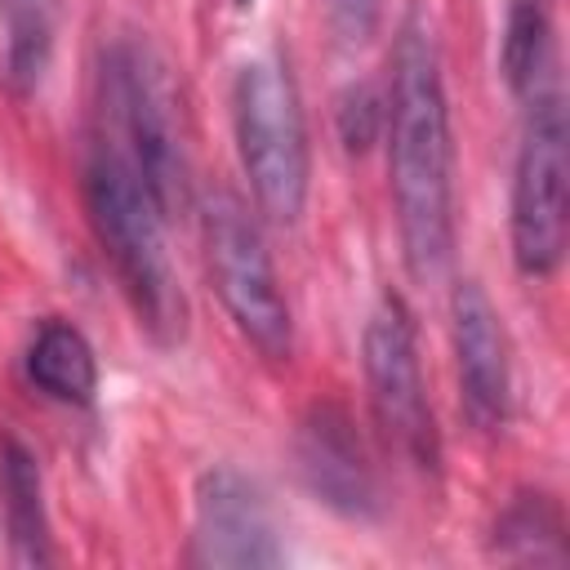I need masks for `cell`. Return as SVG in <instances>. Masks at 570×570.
I'll return each instance as SVG.
<instances>
[{"mask_svg": "<svg viewBox=\"0 0 570 570\" xmlns=\"http://www.w3.org/2000/svg\"><path fill=\"white\" fill-rule=\"evenodd\" d=\"M387 187L405 267L436 281L454 254V134L441 53L423 22H405L387 76Z\"/></svg>", "mask_w": 570, "mask_h": 570, "instance_id": "1", "label": "cell"}, {"mask_svg": "<svg viewBox=\"0 0 570 570\" xmlns=\"http://www.w3.org/2000/svg\"><path fill=\"white\" fill-rule=\"evenodd\" d=\"M80 191L89 227L138 316V325L156 343H178L187 330V298L178 289L169 249H165V209L151 196L147 178L134 169V160L89 129L85 165H80Z\"/></svg>", "mask_w": 570, "mask_h": 570, "instance_id": "2", "label": "cell"}, {"mask_svg": "<svg viewBox=\"0 0 570 570\" xmlns=\"http://www.w3.org/2000/svg\"><path fill=\"white\" fill-rule=\"evenodd\" d=\"M94 134H102L134 160V169L147 178L165 214L183 205L187 151L178 134V102H174L169 71L147 40L120 36L102 49Z\"/></svg>", "mask_w": 570, "mask_h": 570, "instance_id": "3", "label": "cell"}, {"mask_svg": "<svg viewBox=\"0 0 570 570\" xmlns=\"http://www.w3.org/2000/svg\"><path fill=\"white\" fill-rule=\"evenodd\" d=\"M232 129L254 205L272 223H298L312 187V147L298 85L281 58H249L236 67Z\"/></svg>", "mask_w": 570, "mask_h": 570, "instance_id": "4", "label": "cell"}, {"mask_svg": "<svg viewBox=\"0 0 570 570\" xmlns=\"http://www.w3.org/2000/svg\"><path fill=\"white\" fill-rule=\"evenodd\" d=\"M200 236H205L209 281L240 338L267 361H289L294 316L276 281L263 227L254 223L245 200H236L232 191H214L200 209Z\"/></svg>", "mask_w": 570, "mask_h": 570, "instance_id": "5", "label": "cell"}, {"mask_svg": "<svg viewBox=\"0 0 570 570\" xmlns=\"http://www.w3.org/2000/svg\"><path fill=\"white\" fill-rule=\"evenodd\" d=\"M570 134H566V107L561 94H543L525 102V129L517 147V169H512V263L521 276L543 281L561 267L566 258V236H570Z\"/></svg>", "mask_w": 570, "mask_h": 570, "instance_id": "6", "label": "cell"}, {"mask_svg": "<svg viewBox=\"0 0 570 570\" xmlns=\"http://www.w3.org/2000/svg\"><path fill=\"white\" fill-rule=\"evenodd\" d=\"M361 370H365L370 414L387 436V445L419 472H436L441 432H436V414H432L423 365H419L414 316L396 294H383L365 321Z\"/></svg>", "mask_w": 570, "mask_h": 570, "instance_id": "7", "label": "cell"}, {"mask_svg": "<svg viewBox=\"0 0 570 570\" xmlns=\"http://www.w3.org/2000/svg\"><path fill=\"white\" fill-rule=\"evenodd\" d=\"M191 566H236V570H258V566H281L285 548L276 539V517L254 476L240 468H205L196 476L191 494Z\"/></svg>", "mask_w": 570, "mask_h": 570, "instance_id": "8", "label": "cell"}, {"mask_svg": "<svg viewBox=\"0 0 570 570\" xmlns=\"http://www.w3.org/2000/svg\"><path fill=\"white\" fill-rule=\"evenodd\" d=\"M450 334L459 370V405L468 423L485 436L503 432L512 419V356L503 316L481 289V281H459L450 294Z\"/></svg>", "mask_w": 570, "mask_h": 570, "instance_id": "9", "label": "cell"}, {"mask_svg": "<svg viewBox=\"0 0 570 570\" xmlns=\"http://www.w3.org/2000/svg\"><path fill=\"white\" fill-rule=\"evenodd\" d=\"M294 468L303 485L338 517L374 521L383 512L379 476L352 414L334 401H316L294 428Z\"/></svg>", "mask_w": 570, "mask_h": 570, "instance_id": "10", "label": "cell"}, {"mask_svg": "<svg viewBox=\"0 0 570 570\" xmlns=\"http://www.w3.org/2000/svg\"><path fill=\"white\" fill-rule=\"evenodd\" d=\"M499 71L521 102L557 89V0H508Z\"/></svg>", "mask_w": 570, "mask_h": 570, "instance_id": "11", "label": "cell"}, {"mask_svg": "<svg viewBox=\"0 0 570 570\" xmlns=\"http://www.w3.org/2000/svg\"><path fill=\"white\" fill-rule=\"evenodd\" d=\"M27 379L31 387H40L49 401L62 405H89L98 392V356L94 343L80 334V325L62 321V316H45L27 343Z\"/></svg>", "mask_w": 570, "mask_h": 570, "instance_id": "12", "label": "cell"}, {"mask_svg": "<svg viewBox=\"0 0 570 570\" xmlns=\"http://www.w3.org/2000/svg\"><path fill=\"white\" fill-rule=\"evenodd\" d=\"M0 494H4V521H9L13 561H22V566H49L53 561V539H49L40 463L13 436L0 441Z\"/></svg>", "mask_w": 570, "mask_h": 570, "instance_id": "13", "label": "cell"}, {"mask_svg": "<svg viewBox=\"0 0 570 570\" xmlns=\"http://www.w3.org/2000/svg\"><path fill=\"white\" fill-rule=\"evenodd\" d=\"M490 552L503 561H534V566H561L570 557L566 548V517L561 503L548 490H517L490 530Z\"/></svg>", "mask_w": 570, "mask_h": 570, "instance_id": "14", "label": "cell"}, {"mask_svg": "<svg viewBox=\"0 0 570 570\" xmlns=\"http://www.w3.org/2000/svg\"><path fill=\"white\" fill-rule=\"evenodd\" d=\"M0 27H4V80L18 94H27L49 71L58 0H0Z\"/></svg>", "mask_w": 570, "mask_h": 570, "instance_id": "15", "label": "cell"}, {"mask_svg": "<svg viewBox=\"0 0 570 570\" xmlns=\"http://www.w3.org/2000/svg\"><path fill=\"white\" fill-rule=\"evenodd\" d=\"M383 120H387V89H379L370 80H356L334 98V129L352 156H361L379 142Z\"/></svg>", "mask_w": 570, "mask_h": 570, "instance_id": "16", "label": "cell"}, {"mask_svg": "<svg viewBox=\"0 0 570 570\" xmlns=\"http://www.w3.org/2000/svg\"><path fill=\"white\" fill-rule=\"evenodd\" d=\"M383 4H387V0H330V22H334L338 40L361 45V40L379 27Z\"/></svg>", "mask_w": 570, "mask_h": 570, "instance_id": "17", "label": "cell"}, {"mask_svg": "<svg viewBox=\"0 0 570 570\" xmlns=\"http://www.w3.org/2000/svg\"><path fill=\"white\" fill-rule=\"evenodd\" d=\"M236 4H254V0H236Z\"/></svg>", "mask_w": 570, "mask_h": 570, "instance_id": "18", "label": "cell"}]
</instances>
